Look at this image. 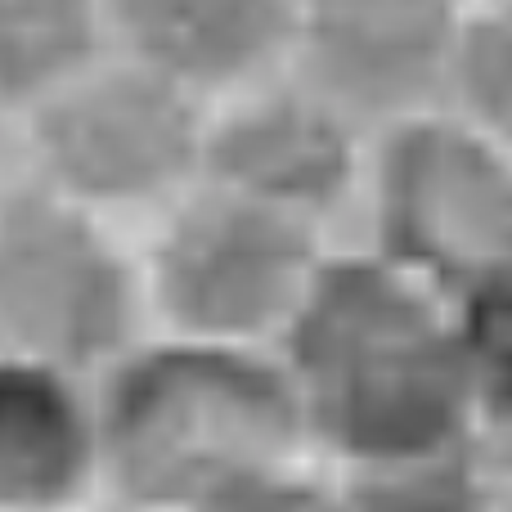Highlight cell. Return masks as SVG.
Segmentation results:
<instances>
[{"mask_svg": "<svg viewBox=\"0 0 512 512\" xmlns=\"http://www.w3.org/2000/svg\"><path fill=\"white\" fill-rule=\"evenodd\" d=\"M108 50L104 0H0V117L23 126Z\"/></svg>", "mask_w": 512, "mask_h": 512, "instance_id": "obj_11", "label": "cell"}, {"mask_svg": "<svg viewBox=\"0 0 512 512\" xmlns=\"http://www.w3.org/2000/svg\"><path fill=\"white\" fill-rule=\"evenodd\" d=\"M346 239L454 297L512 265V153L450 108L387 126L369 140Z\"/></svg>", "mask_w": 512, "mask_h": 512, "instance_id": "obj_6", "label": "cell"}, {"mask_svg": "<svg viewBox=\"0 0 512 512\" xmlns=\"http://www.w3.org/2000/svg\"><path fill=\"white\" fill-rule=\"evenodd\" d=\"M207 108L108 50L23 122V167L50 194L140 234L203 180Z\"/></svg>", "mask_w": 512, "mask_h": 512, "instance_id": "obj_4", "label": "cell"}, {"mask_svg": "<svg viewBox=\"0 0 512 512\" xmlns=\"http://www.w3.org/2000/svg\"><path fill=\"white\" fill-rule=\"evenodd\" d=\"M472 454L495 481H512V265L454 292Z\"/></svg>", "mask_w": 512, "mask_h": 512, "instance_id": "obj_12", "label": "cell"}, {"mask_svg": "<svg viewBox=\"0 0 512 512\" xmlns=\"http://www.w3.org/2000/svg\"><path fill=\"white\" fill-rule=\"evenodd\" d=\"M23 126L0 117V189H9L14 180H23Z\"/></svg>", "mask_w": 512, "mask_h": 512, "instance_id": "obj_16", "label": "cell"}, {"mask_svg": "<svg viewBox=\"0 0 512 512\" xmlns=\"http://www.w3.org/2000/svg\"><path fill=\"white\" fill-rule=\"evenodd\" d=\"M337 512H499V481L477 454L333 472Z\"/></svg>", "mask_w": 512, "mask_h": 512, "instance_id": "obj_13", "label": "cell"}, {"mask_svg": "<svg viewBox=\"0 0 512 512\" xmlns=\"http://www.w3.org/2000/svg\"><path fill=\"white\" fill-rule=\"evenodd\" d=\"M445 108L512 153V0H472Z\"/></svg>", "mask_w": 512, "mask_h": 512, "instance_id": "obj_14", "label": "cell"}, {"mask_svg": "<svg viewBox=\"0 0 512 512\" xmlns=\"http://www.w3.org/2000/svg\"><path fill=\"white\" fill-rule=\"evenodd\" d=\"M328 472L472 454L454 297L342 239L274 346Z\"/></svg>", "mask_w": 512, "mask_h": 512, "instance_id": "obj_1", "label": "cell"}, {"mask_svg": "<svg viewBox=\"0 0 512 512\" xmlns=\"http://www.w3.org/2000/svg\"><path fill=\"white\" fill-rule=\"evenodd\" d=\"M108 45L203 104L288 68L297 0H104Z\"/></svg>", "mask_w": 512, "mask_h": 512, "instance_id": "obj_10", "label": "cell"}, {"mask_svg": "<svg viewBox=\"0 0 512 512\" xmlns=\"http://www.w3.org/2000/svg\"><path fill=\"white\" fill-rule=\"evenodd\" d=\"M144 333L135 234L32 176L0 189V355L99 378Z\"/></svg>", "mask_w": 512, "mask_h": 512, "instance_id": "obj_5", "label": "cell"}, {"mask_svg": "<svg viewBox=\"0 0 512 512\" xmlns=\"http://www.w3.org/2000/svg\"><path fill=\"white\" fill-rule=\"evenodd\" d=\"M95 512H144V508H131V504H117V499H104Z\"/></svg>", "mask_w": 512, "mask_h": 512, "instance_id": "obj_18", "label": "cell"}, {"mask_svg": "<svg viewBox=\"0 0 512 512\" xmlns=\"http://www.w3.org/2000/svg\"><path fill=\"white\" fill-rule=\"evenodd\" d=\"M499 512H512V481H499Z\"/></svg>", "mask_w": 512, "mask_h": 512, "instance_id": "obj_17", "label": "cell"}, {"mask_svg": "<svg viewBox=\"0 0 512 512\" xmlns=\"http://www.w3.org/2000/svg\"><path fill=\"white\" fill-rule=\"evenodd\" d=\"M373 131L292 68L207 108L203 180L346 239Z\"/></svg>", "mask_w": 512, "mask_h": 512, "instance_id": "obj_7", "label": "cell"}, {"mask_svg": "<svg viewBox=\"0 0 512 512\" xmlns=\"http://www.w3.org/2000/svg\"><path fill=\"white\" fill-rule=\"evenodd\" d=\"M468 9L472 0H297L288 68L378 135L445 108Z\"/></svg>", "mask_w": 512, "mask_h": 512, "instance_id": "obj_8", "label": "cell"}, {"mask_svg": "<svg viewBox=\"0 0 512 512\" xmlns=\"http://www.w3.org/2000/svg\"><path fill=\"white\" fill-rule=\"evenodd\" d=\"M189 512H337V481L324 463L288 459L230 481Z\"/></svg>", "mask_w": 512, "mask_h": 512, "instance_id": "obj_15", "label": "cell"}, {"mask_svg": "<svg viewBox=\"0 0 512 512\" xmlns=\"http://www.w3.org/2000/svg\"><path fill=\"white\" fill-rule=\"evenodd\" d=\"M342 239L198 180L140 234L149 333L274 351Z\"/></svg>", "mask_w": 512, "mask_h": 512, "instance_id": "obj_3", "label": "cell"}, {"mask_svg": "<svg viewBox=\"0 0 512 512\" xmlns=\"http://www.w3.org/2000/svg\"><path fill=\"white\" fill-rule=\"evenodd\" d=\"M104 499L99 378L0 355V512H95Z\"/></svg>", "mask_w": 512, "mask_h": 512, "instance_id": "obj_9", "label": "cell"}, {"mask_svg": "<svg viewBox=\"0 0 512 512\" xmlns=\"http://www.w3.org/2000/svg\"><path fill=\"white\" fill-rule=\"evenodd\" d=\"M108 499L189 512L248 472L310 459L274 351L144 333L99 373Z\"/></svg>", "mask_w": 512, "mask_h": 512, "instance_id": "obj_2", "label": "cell"}]
</instances>
